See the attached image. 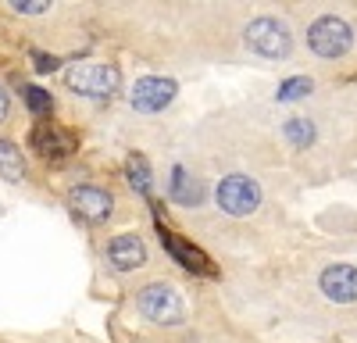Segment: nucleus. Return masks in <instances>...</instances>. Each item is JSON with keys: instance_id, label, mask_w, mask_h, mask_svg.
Returning <instances> with one entry per match:
<instances>
[{"instance_id": "nucleus-1", "label": "nucleus", "mask_w": 357, "mask_h": 343, "mask_svg": "<svg viewBox=\"0 0 357 343\" xmlns=\"http://www.w3.org/2000/svg\"><path fill=\"white\" fill-rule=\"evenodd\" d=\"M136 304H139V311L146 314V319L158 322V326H178V322L186 319L183 297H178L175 286H168V282H151V286H143L139 297H136Z\"/></svg>"}, {"instance_id": "nucleus-2", "label": "nucleus", "mask_w": 357, "mask_h": 343, "mask_svg": "<svg viewBox=\"0 0 357 343\" xmlns=\"http://www.w3.org/2000/svg\"><path fill=\"white\" fill-rule=\"evenodd\" d=\"M243 43L254 54L268 57V61H279V57H286L293 50V36H289V29L279 18H254L243 29Z\"/></svg>"}, {"instance_id": "nucleus-3", "label": "nucleus", "mask_w": 357, "mask_h": 343, "mask_svg": "<svg viewBox=\"0 0 357 343\" xmlns=\"http://www.w3.org/2000/svg\"><path fill=\"white\" fill-rule=\"evenodd\" d=\"M65 82L72 86L75 93H82V97H97V100H100V97H111L118 86H122V75H118L114 65H104V61H82V65L68 68Z\"/></svg>"}, {"instance_id": "nucleus-4", "label": "nucleus", "mask_w": 357, "mask_h": 343, "mask_svg": "<svg viewBox=\"0 0 357 343\" xmlns=\"http://www.w3.org/2000/svg\"><path fill=\"white\" fill-rule=\"evenodd\" d=\"M218 208L225 211V215H232V218H243V215H254L257 211V204H261V186L250 179V176H225L222 183H218Z\"/></svg>"}, {"instance_id": "nucleus-5", "label": "nucleus", "mask_w": 357, "mask_h": 343, "mask_svg": "<svg viewBox=\"0 0 357 343\" xmlns=\"http://www.w3.org/2000/svg\"><path fill=\"white\" fill-rule=\"evenodd\" d=\"M354 43V33L350 25L336 15H325L318 18L311 29H307V47L318 54V57H343Z\"/></svg>"}, {"instance_id": "nucleus-6", "label": "nucleus", "mask_w": 357, "mask_h": 343, "mask_svg": "<svg viewBox=\"0 0 357 343\" xmlns=\"http://www.w3.org/2000/svg\"><path fill=\"white\" fill-rule=\"evenodd\" d=\"M175 93H178V86H175L172 79L146 75V79H136L132 93H129V100H132V107H136V111L154 114V111H165V107L175 100Z\"/></svg>"}, {"instance_id": "nucleus-7", "label": "nucleus", "mask_w": 357, "mask_h": 343, "mask_svg": "<svg viewBox=\"0 0 357 343\" xmlns=\"http://www.w3.org/2000/svg\"><path fill=\"white\" fill-rule=\"evenodd\" d=\"M321 294L336 304H354L357 300V268L354 265H329L321 272Z\"/></svg>"}, {"instance_id": "nucleus-8", "label": "nucleus", "mask_w": 357, "mask_h": 343, "mask_svg": "<svg viewBox=\"0 0 357 343\" xmlns=\"http://www.w3.org/2000/svg\"><path fill=\"white\" fill-rule=\"evenodd\" d=\"M68 204H72L75 215H82V218H89V222H104V218L111 215V208H114V200H111L107 190L75 186V190L68 193Z\"/></svg>"}, {"instance_id": "nucleus-9", "label": "nucleus", "mask_w": 357, "mask_h": 343, "mask_svg": "<svg viewBox=\"0 0 357 343\" xmlns=\"http://www.w3.org/2000/svg\"><path fill=\"white\" fill-rule=\"evenodd\" d=\"M161 247L175 257L178 265H183L186 272H197V275H211L215 268H211V261H207V254L200 250V247H193V243H186L183 236H175V233H168V229H161Z\"/></svg>"}, {"instance_id": "nucleus-10", "label": "nucleus", "mask_w": 357, "mask_h": 343, "mask_svg": "<svg viewBox=\"0 0 357 343\" xmlns=\"http://www.w3.org/2000/svg\"><path fill=\"white\" fill-rule=\"evenodd\" d=\"M107 261L118 268V272H132V268H143L146 265V247L136 233H122L107 243Z\"/></svg>"}, {"instance_id": "nucleus-11", "label": "nucleus", "mask_w": 357, "mask_h": 343, "mask_svg": "<svg viewBox=\"0 0 357 343\" xmlns=\"http://www.w3.org/2000/svg\"><path fill=\"white\" fill-rule=\"evenodd\" d=\"M29 147H33L40 158H65V154H72V136L68 132H61L57 125H50V122H40L33 132H29Z\"/></svg>"}, {"instance_id": "nucleus-12", "label": "nucleus", "mask_w": 357, "mask_h": 343, "mask_svg": "<svg viewBox=\"0 0 357 343\" xmlns=\"http://www.w3.org/2000/svg\"><path fill=\"white\" fill-rule=\"evenodd\" d=\"M168 190H172V197L178 200V204H200V183H193L190 176H186V168H172V183H168Z\"/></svg>"}, {"instance_id": "nucleus-13", "label": "nucleus", "mask_w": 357, "mask_h": 343, "mask_svg": "<svg viewBox=\"0 0 357 343\" xmlns=\"http://www.w3.org/2000/svg\"><path fill=\"white\" fill-rule=\"evenodd\" d=\"M0 176H4L8 183H18L25 176L22 154L15 151V143H8V139H0Z\"/></svg>"}, {"instance_id": "nucleus-14", "label": "nucleus", "mask_w": 357, "mask_h": 343, "mask_svg": "<svg viewBox=\"0 0 357 343\" xmlns=\"http://www.w3.org/2000/svg\"><path fill=\"white\" fill-rule=\"evenodd\" d=\"M286 139L293 143V147H311V143H314V125L307 122V119H289L286 122Z\"/></svg>"}, {"instance_id": "nucleus-15", "label": "nucleus", "mask_w": 357, "mask_h": 343, "mask_svg": "<svg viewBox=\"0 0 357 343\" xmlns=\"http://www.w3.org/2000/svg\"><path fill=\"white\" fill-rule=\"evenodd\" d=\"M126 172H129V183H132V190H139V193H151V168H146V161H143L139 154H132V158H129Z\"/></svg>"}, {"instance_id": "nucleus-16", "label": "nucleus", "mask_w": 357, "mask_h": 343, "mask_svg": "<svg viewBox=\"0 0 357 343\" xmlns=\"http://www.w3.org/2000/svg\"><path fill=\"white\" fill-rule=\"evenodd\" d=\"M311 90H314V82H311L307 75H296V79H286V82L279 86V93H275V97L286 104V100H301V97H307Z\"/></svg>"}, {"instance_id": "nucleus-17", "label": "nucleus", "mask_w": 357, "mask_h": 343, "mask_svg": "<svg viewBox=\"0 0 357 343\" xmlns=\"http://www.w3.org/2000/svg\"><path fill=\"white\" fill-rule=\"evenodd\" d=\"M22 97H25L29 111H36V114H47V111L54 107L50 93H47V90H40V86H25V90H22Z\"/></svg>"}, {"instance_id": "nucleus-18", "label": "nucleus", "mask_w": 357, "mask_h": 343, "mask_svg": "<svg viewBox=\"0 0 357 343\" xmlns=\"http://www.w3.org/2000/svg\"><path fill=\"white\" fill-rule=\"evenodd\" d=\"M15 11H25V15H40V11H47L50 4H47V0H25V4H22V0H18V4H11Z\"/></svg>"}, {"instance_id": "nucleus-19", "label": "nucleus", "mask_w": 357, "mask_h": 343, "mask_svg": "<svg viewBox=\"0 0 357 343\" xmlns=\"http://www.w3.org/2000/svg\"><path fill=\"white\" fill-rule=\"evenodd\" d=\"M57 68V57H47V54H36V72H54Z\"/></svg>"}, {"instance_id": "nucleus-20", "label": "nucleus", "mask_w": 357, "mask_h": 343, "mask_svg": "<svg viewBox=\"0 0 357 343\" xmlns=\"http://www.w3.org/2000/svg\"><path fill=\"white\" fill-rule=\"evenodd\" d=\"M8 107H11V97H8V90L0 86V122L8 119Z\"/></svg>"}]
</instances>
